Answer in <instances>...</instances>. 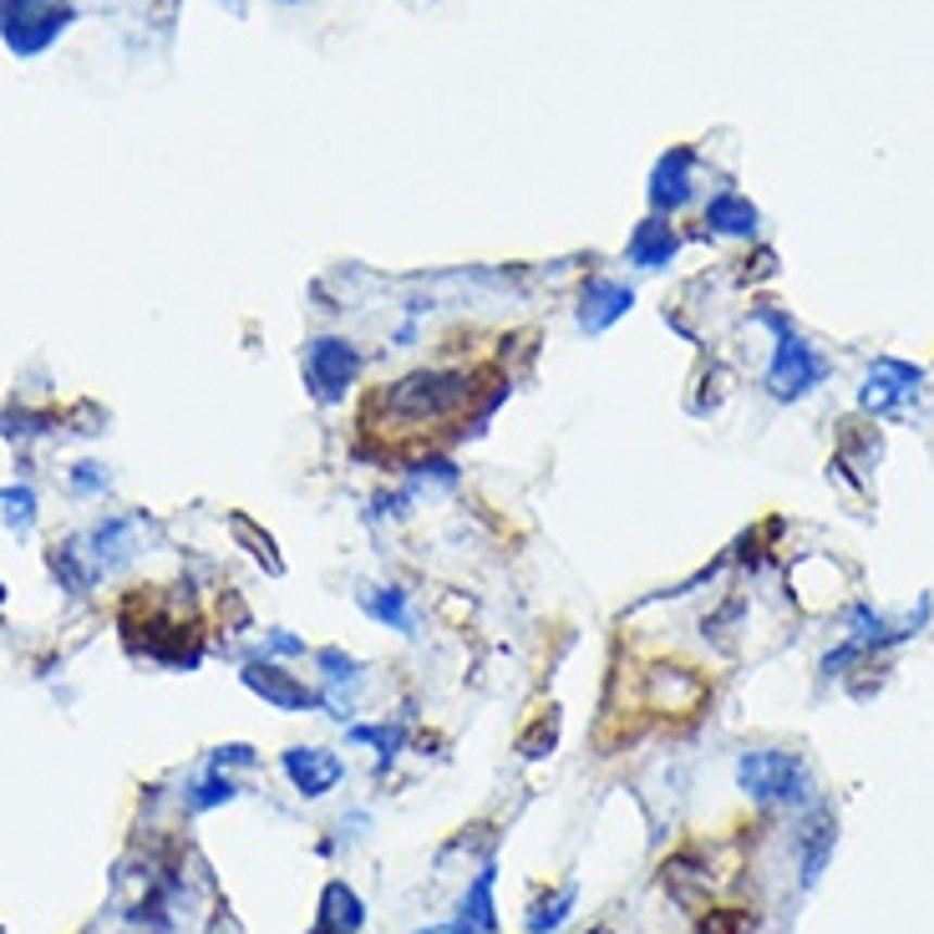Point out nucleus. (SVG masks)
Segmentation results:
<instances>
[{
	"label": "nucleus",
	"mask_w": 934,
	"mask_h": 934,
	"mask_svg": "<svg viewBox=\"0 0 934 934\" xmlns=\"http://www.w3.org/2000/svg\"><path fill=\"white\" fill-rule=\"evenodd\" d=\"M478 402V376L472 371H447V366H432V371H406L402 381H391L387 391H376L366 402V417L387 412L391 432H437L447 421L467 417V406Z\"/></svg>",
	"instance_id": "nucleus-1"
},
{
	"label": "nucleus",
	"mask_w": 934,
	"mask_h": 934,
	"mask_svg": "<svg viewBox=\"0 0 934 934\" xmlns=\"http://www.w3.org/2000/svg\"><path fill=\"white\" fill-rule=\"evenodd\" d=\"M72 26V5L62 0H0V36L16 56L47 51Z\"/></svg>",
	"instance_id": "nucleus-2"
},
{
	"label": "nucleus",
	"mask_w": 934,
	"mask_h": 934,
	"mask_svg": "<svg viewBox=\"0 0 934 934\" xmlns=\"http://www.w3.org/2000/svg\"><path fill=\"white\" fill-rule=\"evenodd\" d=\"M361 376V351L345 336H315L305 341V387L320 406L345 402V391L356 387Z\"/></svg>",
	"instance_id": "nucleus-3"
},
{
	"label": "nucleus",
	"mask_w": 934,
	"mask_h": 934,
	"mask_svg": "<svg viewBox=\"0 0 934 934\" xmlns=\"http://www.w3.org/2000/svg\"><path fill=\"white\" fill-rule=\"evenodd\" d=\"M767 326L778 330V351H772V371H767V387H772V396H782V402H793V396H803V391H812L818 381L828 376V361L812 351L797 330H787V320L782 315H767Z\"/></svg>",
	"instance_id": "nucleus-4"
},
{
	"label": "nucleus",
	"mask_w": 934,
	"mask_h": 934,
	"mask_svg": "<svg viewBox=\"0 0 934 934\" xmlns=\"http://www.w3.org/2000/svg\"><path fill=\"white\" fill-rule=\"evenodd\" d=\"M736 782L757 803H803L808 797V772L793 752H747L736 762Z\"/></svg>",
	"instance_id": "nucleus-5"
},
{
	"label": "nucleus",
	"mask_w": 934,
	"mask_h": 934,
	"mask_svg": "<svg viewBox=\"0 0 934 934\" xmlns=\"http://www.w3.org/2000/svg\"><path fill=\"white\" fill-rule=\"evenodd\" d=\"M244 685H250L254 696H265L275 711H315L320 706V691H311L295 670L275 666V660H250L244 666Z\"/></svg>",
	"instance_id": "nucleus-6"
},
{
	"label": "nucleus",
	"mask_w": 934,
	"mask_h": 934,
	"mask_svg": "<svg viewBox=\"0 0 934 934\" xmlns=\"http://www.w3.org/2000/svg\"><path fill=\"white\" fill-rule=\"evenodd\" d=\"M285 778L295 782L300 797H326L345 778V767L330 747H290L285 752Z\"/></svg>",
	"instance_id": "nucleus-7"
},
{
	"label": "nucleus",
	"mask_w": 934,
	"mask_h": 934,
	"mask_svg": "<svg viewBox=\"0 0 934 934\" xmlns=\"http://www.w3.org/2000/svg\"><path fill=\"white\" fill-rule=\"evenodd\" d=\"M630 305H635V290H630V285H620V280H590L584 290H579V330L599 336V330L615 326V320H620Z\"/></svg>",
	"instance_id": "nucleus-8"
},
{
	"label": "nucleus",
	"mask_w": 934,
	"mask_h": 934,
	"mask_svg": "<svg viewBox=\"0 0 934 934\" xmlns=\"http://www.w3.org/2000/svg\"><path fill=\"white\" fill-rule=\"evenodd\" d=\"M315 666H320V676H326V691H320V706H326L330 717H351L356 711V696L351 691H341V685H361V660L356 655L336 651V645H326V651H315Z\"/></svg>",
	"instance_id": "nucleus-9"
},
{
	"label": "nucleus",
	"mask_w": 934,
	"mask_h": 934,
	"mask_svg": "<svg viewBox=\"0 0 934 934\" xmlns=\"http://www.w3.org/2000/svg\"><path fill=\"white\" fill-rule=\"evenodd\" d=\"M691 168H696V153L691 148H676V153H666L660 163H655L651 173V203L655 214H676V209H685V199H691Z\"/></svg>",
	"instance_id": "nucleus-10"
},
{
	"label": "nucleus",
	"mask_w": 934,
	"mask_h": 934,
	"mask_svg": "<svg viewBox=\"0 0 934 934\" xmlns=\"http://www.w3.org/2000/svg\"><path fill=\"white\" fill-rule=\"evenodd\" d=\"M914 391H919L914 366H904V361H879L869 371V381H863V406H869V412H894V406L909 402Z\"/></svg>",
	"instance_id": "nucleus-11"
},
{
	"label": "nucleus",
	"mask_w": 934,
	"mask_h": 934,
	"mask_svg": "<svg viewBox=\"0 0 934 934\" xmlns=\"http://www.w3.org/2000/svg\"><path fill=\"white\" fill-rule=\"evenodd\" d=\"M676 250H681V239H676V229H670L666 218H645V224H635V234H630V265L640 269H660L676 260Z\"/></svg>",
	"instance_id": "nucleus-12"
},
{
	"label": "nucleus",
	"mask_w": 934,
	"mask_h": 934,
	"mask_svg": "<svg viewBox=\"0 0 934 934\" xmlns=\"http://www.w3.org/2000/svg\"><path fill=\"white\" fill-rule=\"evenodd\" d=\"M493 879H498V869L488 863L472 884H467V894H463V904H457V924L463 930H472V934H493L498 930V909H493Z\"/></svg>",
	"instance_id": "nucleus-13"
},
{
	"label": "nucleus",
	"mask_w": 934,
	"mask_h": 934,
	"mask_svg": "<svg viewBox=\"0 0 934 934\" xmlns=\"http://www.w3.org/2000/svg\"><path fill=\"white\" fill-rule=\"evenodd\" d=\"M706 224L717 234H732V239H752L757 234V203L732 193V188H721L717 199L706 203Z\"/></svg>",
	"instance_id": "nucleus-14"
},
{
	"label": "nucleus",
	"mask_w": 934,
	"mask_h": 934,
	"mask_svg": "<svg viewBox=\"0 0 934 934\" xmlns=\"http://www.w3.org/2000/svg\"><path fill=\"white\" fill-rule=\"evenodd\" d=\"M356 599H361V609H366L371 620H381V624H391V630L412 635V599H406V590H396V584H361Z\"/></svg>",
	"instance_id": "nucleus-15"
},
{
	"label": "nucleus",
	"mask_w": 934,
	"mask_h": 934,
	"mask_svg": "<svg viewBox=\"0 0 934 934\" xmlns=\"http://www.w3.org/2000/svg\"><path fill=\"white\" fill-rule=\"evenodd\" d=\"M320 924H326V930H341V934H361L366 904H361L356 888H345L341 879H330L326 894H320Z\"/></svg>",
	"instance_id": "nucleus-16"
},
{
	"label": "nucleus",
	"mask_w": 934,
	"mask_h": 934,
	"mask_svg": "<svg viewBox=\"0 0 934 934\" xmlns=\"http://www.w3.org/2000/svg\"><path fill=\"white\" fill-rule=\"evenodd\" d=\"M833 838H838L833 812H818L808 823V833H803V884H818V873H823L828 854H833Z\"/></svg>",
	"instance_id": "nucleus-17"
},
{
	"label": "nucleus",
	"mask_w": 934,
	"mask_h": 934,
	"mask_svg": "<svg viewBox=\"0 0 934 934\" xmlns=\"http://www.w3.org/2000/svg\"><path fill=\"white\" fill-rule=\"evenodd\" d=\"M651 696H655V706H696L700 700V681L696 676H685L681 666L670 670V666H660L655 670V681H651Z\"/></svg>",
	"instance_id": "nucleus-18"
},
{
	"label": "nucleus",
	"mask_w": 934,
	"mask_h": 934,
	"mask_svg": "<svg viewBox=\"0 0 934 934\" xmlns=\"http://www.w3.org/2000/svg\"><path fill=\"white\" fill-rule=\"evenodd\" d=\"M575 899H579V888H575V884H564V888H554L548 899H539V904L529 909V934H554L564 919H569Z\"/></svg>",
	"instance_id": "nucleus-19"
},
{
	"label": "nucleus",
	"mask_w": 934,
	"mask_h": 934,
	"mask_svg": "<svg viewBox=\"0 0 934 934\" xmlns=\"http://www.w3.org/2000/svg\"><path fill=\"white\" fill-rule=\"evenodd\" d=\"M229 533H234V539H239V544H244V548H250L254 559L265 564L269 575H285V559H280V548H275V539H269V533H260V529H254V523H250V518H244V514H229Z\"/></svg>",
	"instance_id": "nucleus-20"
},
{
	"label": "nucleus",
	"mask_w": 934,
	"mask_h": 934,
	"mask_svg": "<svg viewBox=\"0 0 934 934\" xmlns=\"http://www.w3.org/2000/svg\"><path fill=\"white\" fill-rule=\"evenodd\" d=\"M554 742H559V717H554V711H539L529 732L518 736V757L539 762V757H548V752H554Z\"/></svg>",
	"instance_id": "nucleus-21"
},
{
	"label": "nucleus",
	"mask_w": 934,
	"mask_h": 934,
	"mask_svg": "<svg viewBox=\"0 0 934 934\" xmlns=\"http://www.w3.org/2000/svg\"><path fill=\"white\" fill-rule=\"evenodd\" d=\"M0 508L11 529H31L36 523V493L31 488H0Z\"/></svg>",
	"instance_id": "nucleus-22"
},
{
	"label": "nucleus",
	"mask_w": 934,
	"mask_h": 934,
	"mask_svg": "<svg viewBox=\"0 0 934 934\" xmlns=\"http://www.w3.org/2000/svg\"><path fill=\"white\" fill-rule=\"evenodd\" d=\"M239 793L229 778H203L199 787H193V797H188V808L203 812V808H218V803H229V797Z\"/></svg>",
	"instance_id": "nucleus-23"
},
{
	"label": "nucleus",
	"mask_w": 934,
	"mask_h": 934,
	"mask_svg": "<svg viewBox=\"0 0 934 934\" xmlns=\"http://www.w3.org/2000/svg\"><path fill=\"white\" fill-rule=\"evenodd\" d=\"M351 742H371V747H381V757H391L402 747V727H351Z\"/></svg>",
	"instance_id": "nucleus-24"
},
{
	"label": "nucleus",
	"mask_w": 934,
	"mask_h": 934,
	"mask_svg": "<svg viewBox=\"0 0 934 934\" xmlns=\"http://www.w3.org/2000/svg\"><path fill=\"white\" fill-rule=\"evenodd\" d=\"M254 752L250 747H218L214 752V772H224V767H250Z\"/></svg>",
	"instance_id": "nucleus-25"
},
{
	"label": "nucleus",
	"mask_w": 934,
	"mask_h": 934,
	"mask_svg": "<svg viewBox=\"0 0 934 934\" xmlns=\"http://www.w3.org/2000/svg\"><path fill=\"white\" fill-rule=\"evenodd\" d=\"M265 640H269V651L275 655H305V640L285 635V630H265Z\"/></svg>",
	"instance_id": "nucleus-26"
},
{
	"label": "nucleus",
	"mask_w": 934,
	"mask_h": 934,
	"mask_svg": "<svg viewBox=\"0 0 934 934\" xmlns=\"http://www.w3.org/2000/svg\"><path fill=\"white\" fill-rule=\"evenodd\" d=\"M72 483H77L81 493H92V488H102V483H108V478L97 472V463H77V472H72Z\"/></svg>",
	"instance_id": "nucleus-27"
},
{
	"label": "nucleus",
	"mask_w": 934,
	"mask_h": 934,
	"mask_svg": "<svg viewBox=\"0 0 934 934\" xmlns=\"http://www.w3.org/2000/svg\"><path fill=\"white\" fill-rule=\"evenodd\" d=\"M417 934H472V930H463V924H437V930H417Z\"/></svg>",
	"instance_id": "nucleus-28"
},
{
	"label": "nucleus",
	"mask_w": 934,
	"mask_h": 934,
	"mask_svg": "<svg viewBox=\"0 0 934 934\" xmlns=\"http://www.w3.org/2000/svg\"><path fill=\"white\" fill-rule=\"evenodd\" d=\"M594 934H609V930H594Z\"/></svg>",
	"instance_id": "nucleus-29"
},
{
	"label": "nucleus",
	"mask_w": 934,
	"mask_h": 934,
	"mask_svg": "<svg viewBox=\"0 0 934 934\" xmlns=\"http://www.w3.org/2000/svg\"><path fill=\"white\" fill-rule=\"evenodd\" d=\"M0 599H5V590H0Z\"/></svg>",
	"instance_id": "nucleus-30"
}]
</instances>
